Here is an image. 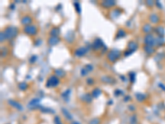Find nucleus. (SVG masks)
Segmentation results:
<instances>
[{
    "label": "nucleus",
    "instance_id": "29",
    "mask_svg": "<svg viewBox=\"0 0 165 124\" xmlns=\"http://www.w3.org/2000/svg\"><path fill=\"white\" fill-rule=\"evenodd\" d=\"M88 124H100V119L99 118H94L89 122Z\"/></svg>",
    "mask_w": 165,
    "mask_h": 124
},
{
    "label": "nucleus",
    "instance_id": "33",
    "mask_svg": "<svg viewBox=\"0 0 165 124\" xmlns=\"http://www.w3.org/2000/svg\"><path fill=\"white\" fill-rule=\"evenodd\" d=\"M123 94V92L122 91V90L117 89V90H116V91H115V96H118V95H120V94Z\"/></svg>",
    "mask_w": 165,
    "mask_h": 124
},
{
    "label": "nucleus",
    "instance_id": "26",
    "mask_svg": "<svg viewBox=\"0 0 165 124\" xmlns=\"http://www.w3.org/2000/svg\"><path fill=\"white\" fill-rule=\"evenodd\" d=\"M149 19L152 22H158V17L156 14H152L151 16L149 17Z\"/></svg>",
    "mask_w": 165,
    "mask_h": 124
},
{
    "label": "nucleus",
    "instance_id": "20",
    "mask_svg": "<svg viewBox=\"0 0 165 124\" xmlns=\"http://www.w3.org/2000/svg\"><path fill=\"white\" fill-rule=\"evenodd\" d=\"M55 73L56 75V76L57 77H62L64 75V72L63 70H61V69H58V70H55Z\"/></svg>",
    "mask_w": 165,
    "mask_h": 124
},
{
    "label": "nucleus",
    "instance_id": "19",
    "mask_svg": "<svg viewBox=\"0 0 165 124\" xmlns=\"http://www.w3.org/2000/svg\"><path fill=\"white\" fill-rule=\"evenodd\" d=\"M126 36V31H125L123 29H120V30L118 31L117 34H116V38H121V37H123Z\"/></svg>",
    "mask_w": 165,
    "mask_h": 124
},
{
    "label": "nucleus",
    "instance_id": "27",
    "mask_svg": "<svg viewBox=\"0 0 165 124\" xmlns=\"http://www.w3.org/2000/svg\"><path fill=\"white\" fill-rule=\"evenodd\" d=\"M74 6H75V9H76V11L78 12V13H80L81 12L80 3H79L78 2H76V3H74Z\"/></svg>",
    "mask_w": 165,
    "mask_h": 124
},
{
    "label": "nucleus",
    "instance_id": "3",
    "mask_svg": "<svg viewBox=\"0 0 165 124\" xmlns=\"http://www.w3.org/2000/svg\"><path fill=\"white\" fill-rule=\"evenodd\" d=\"M120 56H121V51L116 49H113V50H110L109 53L107 55V58L109 59V60L112 62L116 61Z\"/></svg>",
    "mask_w": 165,
    "mask_h": 124
},
{
    "label": "nucleus",
    "instance_id": "6",
    "mask_svg": "<svg viewBox=\"0 0 165 124\" xmlns=\"http://www.w3.org/2000/svg\"><path fill=\"white\" fill-rule=\"evenodd\" d=\"M87 48L84 47H79L78 49L75 50V56H78V57H81V56H84V55L87 53Z\"/></svg>",
    "mask_w": 165,
    "mask_h": 124
},
{
    "label": "nucleus",
    "instance_id": "34",
    "mask_svg": "<svg viewBox=\"0 0 165 124\" xmlns=\"http://www.w3.org/2000/svg\"><path fill=\"white\" fill-rule=\"evenodd\" d=\"M87 84H89V85H93V82H94V81L93 80V79H87Z\"/></svg>",
    "mask_w": 165,
    "mask_h": 124
},
{
    "label": "nucleus",
    "instance_id": "10",
    "mask_svg": "<svg viewBox=\"0 0 165 124\" xmlns=\"http://www.w3.org/2000/svg\"><path fill=\"white\" fill-rule=\"evenodd\" d=\"M60 42V39L58 37H51L48 40V44L51 46H55Z\"/></svg>",
    "mask_w": 165,
    "mask_h": 124
},
{
    "label": "nucleus",
    "instance_id": "35",
    "mask_svg": "<svg viewBox=\"0 0 165 124\" xmlns=\"http://www.w3.org/2000/svg\"><path fill=\"white\" fill-rule=\"evenodd\" d=\"M72 124H79V123H78V122H74V123H73Z\"/></svg>",
    "mask_w": 165,
    "mask_h": 124
},
{
    "label": "nucleus",
    "instance_id": "9",
    "mask_svg": "<svg viewBox=\"0 0 165 124\" xmlns=\"http://www.w3.org/2000/svg\"><path fill=\"white\" fill-rule=\"evenodd\" d=\"M8 104H9L10 105H12V107H14L15 108L17 109H18V110H22V104H19L18 102H16V101H14V100H9L8 101Z\"/></svg>",
    "mask_w": 165,
    "mask_h": 124
},
{
    "label": "nucleus",
    "instance_id": "4",
    "mask_svg": "<svg viewBox=\"0 0 165 124\" xmlns=\"http://www.w3.org/2000/svg\"><path fill=\"white\" fill-rule=\"evenodd\" d=\"M24 32L26 33L27 35H31V36H34L36 34L37 32V28L33 25H28V26H26L23 29Z\"/></svg>",
    "mask_w": 165,
    "mask_h": 124
},
{
    "label": "nucleus",
    "instance_id": "18",
    "mask_svg": "<svg viewBox=\"0 0 165 124\" xmlns=\"http://www.w3.org/2000/svg\"><path fill=\"white\" fill-rule=\"evenodd\" d=\"M62 112H63L64 115L66 117V118H67V119H69V120H71V119H72V116H71V114L69 113V111L67 110V109H65V108H62Z\"/></svg>",
    "mask_w": 165,
    "mask_h": 124
},
{
    "label": "nucleus",
    "instance_id": "32",
    "mask_svg": "<svg viewBox=\"0 0 165 124\" xmlns=\"http://www.w3.org/2000/svg\"><path fill=\"white\" fill-rule=\"evenodd\" d=\"M6 39H7V38H6V37H5V34H4L3 31H2V32H1V42L4 41Z\"/></svg>",
    "mask_w": 165,
    "mask_h": 124
},
{
    "label": "nucleus",
    "instance_id": "8",
    "mask_svg": "<svg viewBox=\"0 0 165 124\" xmlns=\"http://www.w3.org/2000/svg\"><path fill=\"white\" fill-rule=\"evenodd\" d=\"M145 43L147 46H151L154 43V37L152 35L147 34L145 37Z\"/></svg>",
    "mask_w": 165,
    "mask_h": 124
},
{
    "label": "nucleus",
    "instance_id": "21",
    "mask_svg": "<svg viewBox=\"0 0 165 124\" xmlns=\"http://www.w3.org/2000/svg\"><path fill=\"white\" fill-rule=\"evenodd\" d=\"M135 97H136V98H137V100H138V101L141 102V101H143V100L145 98V94H142L137 93L136 94H135Z\"/></svg>",
    "mask_w": 165,
    "mask_h": 124
},
{
    "label": "nucleus",
    "instance_id": "23",
    "mask_svg": "<svg viewBox=\"0 0 165 124\" xmlns=\"http://www.w3.org/2000/svg\"><path fill=\"white\" fill-rule=\"evenodd\" d=\"M18 87H19V89L21 90H26L27 89L28 87V85L26 83V82H22V83L19 84V85H18Z\"/></svg>",
    "mask_w": 165,
    "mask_h": 124
},
{
    "label": "nucleus",
    "instance_id": "28",
    "mask_svg": "<svg viewBox=\"0 0 165 124\" xmlns=\"http://www.w3.org/2000/svg\"><path fill=\"white\" fill-rule=\"evenodd\" d=\"M129 76H130V80L132 82H135V73H133V72H131V73H130V74H129Z\"/></svg>",
    "mask_w": 165,
    "mask_h": 124
},
{
    "label": "nucleus",
    "instance_id": "2",
    "mask_svg": "<svg viewBox=\"0 0 165 124\" xmlns=\"http://www.w3.org/2000/svg\"><path fill=\"white\" fill-rule=\"evenodd\" d=\"M60 84V79L59 78L55 75H52L48 79V80L46 82V86L48 88H54L58 86Z\"/></svg>",
    "mask_w": 165,
    "mask_h": 124
},
{
    "label": "nucleus",
    "instance_id": "14",
    "mask_svg": "<svg viewBox=\"0 0 165 124\" xmlns=\"http://www.w3.org/2000/svg\"><path fill=\"white\" fill-rule=\"evenodd\" d=\"M50 34L51 37H58V35L60 34V29L58 27H53L50 31Z\"/></svg>",
    "mask_w": 165,
    "mask_h": 124
},
{
    "label": "nucleus",
    "instance_id": "5",
    "mask_svg": "<svg viewBox=\"0 0 165 124\" xmlns=\"http://www.w3.org/2000/svg\"><path fill=\"white\" fill-rule=\"evenodd\" d=\"M103 47H106L103 44V41H102L101 39H96L93 44V49H95V50H99Z\"/></svg>",
    "mask_w": 165,
    "mask_h": 124
},
{
    "label": "nucleus",
    "instance_id": "30",
    "mask_svg": "<svg viewBox=\"0 0 165 124\" xmlns=\"http://www.w3.org/2000/svg\"><path fill=\"white\" fill-rule=\"evenodd\" d=\"M37 60V56H32V57L30 58V60H29V62L31 63V64H33V63L35 62V60Z\"/></svg>",
    "mask_w": 165,
    "mask_h": 124
},
{
    "label": "nucleus",
    "instance_id": "12",
    "mask_svg": "<svg viewBox=\"0 0 165 124\" xmlns=\"http://www.w3.org/2000/svg\"><path fill=\"white\" fill-rule=\"evenodd\" d=\"M137 48H138V46H137V44L135 42V41H130V42H129L128 49H129L130 51L134 52L135 50H137Z\"/></svg>",
    "mask_w": 165,
    "mask_h": 124
},
{
    "label": "nucleus",
    "instance_id": "7",
    "mask_svg": "<svg viewBox=\"0 0 165 124\" xmlns=\"http://www.w3.org/2000/svg\"><path fill=\"white\" fill-rule=\"evenodd\" d=\"M93 70V66H91V65H87L85 67H83V68L81 70V75H83V76H85V75H87L88 74L90 71H92Z\"/></svg>",
    "mask_w": 165,
    "mask_h": 124
},
{
    "label": "nucleus",
    "instance_id": "16",
    "mask_svg": "<svg viewBox=\"0 0 165 124\" xmlns=\"http://www.w3.org/2000/svg\"><path fill=\"white\" fill-rule=\"evenodd\" d=\"M101 94H102L101 90H100V89H98V88H97V89H95L93 91V93H92V95H93L94 98H97L98 96L101 95Z\"/></svg>",
    "mask_w": 165,
    "mask_h": 124
},
{
    "label": "nucleus",
    "instance_id": "22",
    "mask_svg": "<svg viewBox=\"0 0 165 124\" xmlns=\"http://www.w3.org/2000/svg\"><path fill=\"white\" fill-rule=\"evenodd\" d=\"M144 50H145L146 53L148 54H152L154 52V49L150 47V46H145V47H144Z\"/></svg>",
    "mask_w": 165,
    "mask_h": 124
},
{
    "label": "nucleus",
    "instance_id": "31",
    "mask_svg": "<svg viewBox=\"0 0 165 124\" xmlns=\"http://www.w3.org/2000/svg\"><path fill=\"white\" fill-rule=\"evenodd\" d=\"M55 124H62L61 121H60V118L58 116L55 117Z\"/></svg>",
    "mask_w": 165,
    "mask_h": 124
},
{
    "label": "nucleus",
    "instance_id": "13",
    "mask_svg": "<svg viewBox=\"0 0 165 124\" xmlns=\"http://www.w3.org/2000/svg\"><path fill=\"white\" fill-rule=\"evenodd\" d=\"M32 18H30L29 16H25L22 18V24L28 26V25L32 22Z\"/></svg>",
    "mask_w": 165,
    "mask_h": 124
},
{
    "label": "nucleus",
    "instance_id": "25",
    "mask_svg": "<svg viewBox=\"0 0 165 124\" xmlns=\"http://www.w3.org/2000/svg\"><path fill=\"white\" fill-rule=\"evenodd\" d=\"M143 31L144 32H145V33H149V31H150V30H151V27L149 26V24H145V26L143 27Z\"/></svg>",
    "mask_w": 165,
    "mask_h": 124
},
{
    "label": "nucleus",
    "instance_id": "15",
    "mask_svg": "<svg viewBox=\"0 0 165 124\" xmlns=\"http://www.w3.org/2000/svg\"><path fill=\"white\" fill-rule=\"evenodd\" d=\"M40 103V99L38 98H34L31 101L30 103L28 104V107L29 108H34V107H36V105Z\"/></svg>",
    "mask_w": 165,
    "mask_h": 124
},
{
    "label": "nucleus",
    "instance_id": "11",
    "mask_svg": "<svg viewBox=\"0 0 165 124\" xmlns=\"http://www.w3.org/2000/svg\"><path fill=\"white\" fill-rule=\"evenodd\" d=\"M116 5V2L113 1V0H110V1H104L102 3V6H103L104 8H111L113 7V6Z\"/></svg>",
    "mask_w": 165,
    "mask_h": 124
},
{
    "label": "nucleus",
    "instance_id": "1",
    "mask_svg": "<svg viewBox=\"0 0 165 124\" xmlns=\"http://www.w3.org/2000/svg\"><path fill=\"white\" fill-rule=\"evenodd\" d=\"M4 34H5L6 38L8 40H11L16 37L17 34V29L14 27H8L4 30Z\"/></svg>",
    "mask_w": 165,
    "mask_h": 124
},
{
    "label": "nucleus",
    "instance_id": "24",
    "mask_svg": "<svg viewBox=\"0 0 165 124\" xmlns=\"http://www.w3.org/2000/svg\"><path fill=\"white\" fill-rule=\"evenodd\" d=\"M70 94V89H67L65 92H64L63 94H62V97H63L64 99H66V101H68V98Z\"/></svg>",
    "mask_w": 165,
    "mask_h": 124
},
{
    "label": "nucleus",
    "instance_id": "17",
    "mask_svg": "<svg viewBox=\"0 0 165 124\" xmlns=\"http://www.w3.org/2000/svg\"><path fill=\"white\" fill-rule=\"evenodd\" d=\"M82 99H83V101H84V102L89 103L92 101V97H91V95H89L88 94H84L83 96H82Z\"/></svg>",
    "mask_w": 165,
    "mask_h": 124
}]
</instances>
